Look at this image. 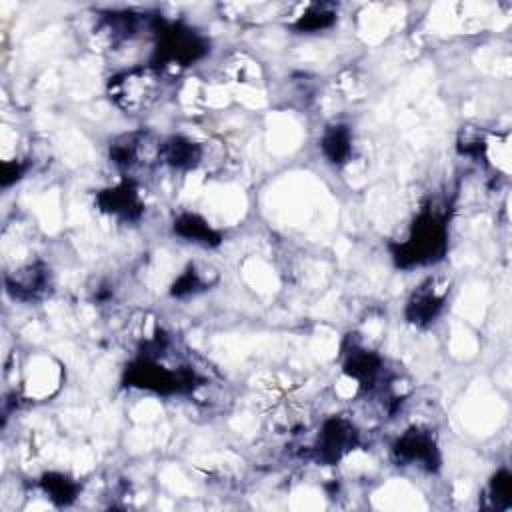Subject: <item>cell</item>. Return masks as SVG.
Masks as SVG:
<instances>
[{
	"label": "cell",
	"instance_id": "1",
	"mask_svg": "<svg viewBox=\"0 0 512 512\" xmlns=\"http://www.w3.org/2000/svg\"><path fill=\"white\" fill-rule=\"evenodd\" d=\"M168 74L154 64L134 66L110 78V100L128 114H140L156 106L166 92Z\"/></svg>",
	"mask_w": 512,
	"mask_h": 512
},
{
	"label": "cell",
	"instance_id": "2",
	"mask_svg": "<svg viewBox=\"0 0 512 512\" xmlns=\"http://www.w3.org/2000/svg\"><path fill=\"white\" fill-rule=\"evenodd\" d=\"M446 252V224L436 210H424L412 224L408 238L394 248L398 266L412 268L440 260Z\"/></svg>",
	"mask_w": 512,
	"mask_h": 512
},
{
	"label": "cell",
	"instance_id": "3",
	"mask_svg": "<svg viewBox=\"0 0 512 512\" xmlns=\"http://www.w3.org/2000/svg\"><path fill=\"white\" fill-rule=\"evenodd\" d=\"M208 52V42L196 30L180 24H164L158 34L154 66L168 72L172 68H186Z\"/></svg>",
	"mask_w": 512,
	"mask_h": 512
},
{
	"label": "cell",
	"instance_id": "4",
	"mask_svg": "<svg viewBox=\"0 0 512 512\" xmlns=\"http://www.w3.org/2000/svg\"><path fill=\"white\" fill-rule=\"evenodd\" d=\"M392 456L402 466H418L430 472L440 464V452L434 434L420 426H414L398 436L392 446Z\"/></svg>",
	"mask_w": 512,
	"mask_h": 512
},
{
	"label": "cell",
	"instance_id": "5",
	"mask_svg": "<svg viewBox=\"0 0 512 512\" xmlns=\"http://www.w3.org/2000/svg\"><path fill=\"white\" fill-rule=\"evenodd\" d=\"M358 442V430L352 420L344 416H334L326 420L318 432L314 454L324 464H336L346 456Z\"/></svg>",
	"mask_w": 512,
	"mask_h": 512
},
{
	"label": "cell",
	"instance_id": "6",
	"mask_svg": "<svg viewBox=\"0 0 512 512\" xmlns=\"http://www.w3.org/2000/svg\"><path fill=\"white\" fill-rule=\"evenodd\" d=\"M448 286L438 284V280H428L416 288L406 304V318L416 326L430 324L444 308Z\"/></svg>",
	"mask_w": 512,
	"mask_h": 512
},
{
	"label": "cell",
	"instance_id": "7",
	"mask_svg": "<svg viewBox=\"0 0 512 512\" xmlns=\"http://www.w3.org/2000/svg\"><path fill=\"white\" fill-rule=\"evenodd\" d=\"M6 290L18 300H36L50 290V270L32 262L6 274Z\"/></svg>",
	"mask_w": 512,
	"mask_h": 512
},
{
	"label": "cell",
	"instance_id": "8",
	"mask_svg": "<svg viewBox=\"0 0 512 512\" xmlns=\"http://www.w3.org/2000/svg\"><path fill=\"white\" fill-rule=\"evenodd\" d=\"M344 372L364 390L372 392L380 386L382 372H384V360L362 346H352V350L346 356L344 362Z\"/></svg>",
	"mask_w": 512,
	"mask_h": 512
},
{
	"label": "cell",
	"instance_id": "9",
	"mask_svg": "<svg viewBox=\"0 0 512 512\" xmlns=\"http://www.w3.org/2000/svg\"><path fill=\"white\" fill-rule=\"evenodd\" d=\"M98 206L102 212H106L118 220H124V222L138 220L142 214L140 194H138L136 186L128 180L114 188L102 190L98 194Z\"/></svg>",
	"mask_w": 512,
	"mask_h": 512
},
{
	"label": "cell",
	"instance_id": "10",
	"mask_svg": "<svg viewBox=\"0 0 512 512\" xmlns=\"http://www.w3.org/2000/svg\"><path fill=\"white\" fill-rule=\"evenodd\" d=\"M160 158L176 170H192L204 160V148L184 136H170L162 142Z\"/></svg>",
	"mask_w": 512,
	"mask_h": 512
},
{
	"label": "cell",
	"instance_id": "11",
	"mask_svg": "<svg viewBox=\"0 0 512 512\" xmlns=\"http://www.w3.org/2000/svg\"><path fill=\"white\" fill-rule=\"evenodd\" d=\"M174 232L190 242L202 246H216L220 242V234L198 214L186 212L174 220Z\"/></svg>",
	"mask_w": 512,
	"mask_h": 512
},
{
	"label": "cell",
	"instance_id": "12",
	"mask_svg": "<svg viewBox=\"0 0 512 512\" xmlns=\"http://www.w3.org/2000/svg\"><path fill=\"white\" fill-rule=\"evenodd\" d=\"M216 282V272L212 268H200L198 264H190L172 284L170 292L176 298H186L192 296L204 288H208L210 284Z\"/></svg>",
	"mask_w": 512,
	"mask_h": 512
},
{
	"label": "cell",
	"instance_id": "13",
	"mask_svg": "<svg viewBox=\"0 0 512 512\" xmlns=\"http://www.w3.org/2000/svg\"><path fill=\"white\" fill-rule=\"evenodd\" d=\"M40 486L44 494L56 504V506H68L78 496V482L62 472H48L42 476Z\"/></svg>",
	"mask_w": 512,
	"mask_h": 512
},
{
	"label": "cell",
	"instance_id": "14",
	"mask_svg": "<svg viewBox=\"0 0 512 512\" xmlns=\"http://www.w3.org/2000/svg\"><path fill=\"white\" fill-rule=\"evenodd\" d=\"M322 152L324 156L334 162V164H342L348 160L350 152H352V136L350 130L342 124L330 126L324 136H322Z\"/></svg>",
	"mask_w": 512,
	"mask_h": 512
},
{
	"label": "cell",
	"instance_id": "15",
	"mask_svg": "<svg viewBox=\"0 0 512 512\" xmlns=\"http://www.w3.org/2000/svg\"><path fill=\"white\" fill-rule=\"evenodd\" d=\"M336 20V12L330 4H312L304 14L298 16L294 28L300 32H318L332 26Z\"/></svg>",
	"mask_w": 512,
	"mask_h": 512
},
{
	"label": "cell",
	"instance_id": "16",
	"mask_svg": "<svg viewBox=\"0 0 512 512\" xmlns=\"http://www.w3.org/2000/svg\"><path fill=\"white\" fill-rule=\"evenodd\" d=\"M490 494H492V500L498 508H506L510 504L512 480H510L508 470L496 472V476L492 478V484H490Z\"/></svg>",
	"mask_w": 512,
	"mask_h": 512
}]
</instances>
